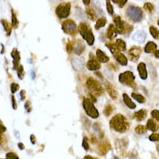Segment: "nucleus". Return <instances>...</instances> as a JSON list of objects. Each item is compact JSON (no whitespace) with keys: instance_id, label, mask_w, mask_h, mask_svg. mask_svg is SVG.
<instances>
[{"instance_id":"1","label":"nucleus","mask_w":159,"mask_h":159,"mask_svg":"<svg viewBox=\"0 0 159 159\" xmlns=\"http://www.w3.org/2000/svg\"><path fill=\"white\" fill-rule=\"evenodd\" d=\"M110 126L116 131L123 133V132L127 131L128 129L129 123L125 116L121 114H118L111 118L110 121Z\"/></svg>"},{"instance_id":"2","label":"nucleus","mask_w":159,"mask_h":159,"mask_svg":"<svg viewBox=\"0 0 159 159\" xmlns=\"http://www.w3.org/2000/svg\"><path fill=\"white\" fill-rule=\"evenodd\" d=\"M78 30H79V32L82 36V38L86 41V42L89 44V45H92L94 44V35H93V33H92V29L89 25V24H87L84 22L80 23Z\"/></svg>"},{"instance_id":"3","label":"nucleus","mask_w":159,"mask_h":159,"mask_svg":"<svg viewBox=\"0 0 159 159\" xmlns=\"http://www.w3.org/2000/svg\"><path fill=\"white\" fill-rule=\"evenodd\" d=\"M86 85H87L88 89L90 91L91 94L94 96H101L103 93V87L99 83V81H97L94 78H89L86 82Z\"/></svg>"},{"instance_id":"4","label":"nucleus","mask_w":159,"mask_h":159,"mask_svg":"<svg viewBox=\"0 0 159 159\" xmlns=\"http://www.w3.org/2000/svg\"><path fill=\"white\" fill-rule=\"evenodd\" d=\"M127 15L134 22H139L143 18V12L141 8L135 6H129L127 9Z\"/></svg>"},{"instance_id":"5","label":"nucleus","mask_w":159,"mask_h":159,"mask_svg":"<svg viewBox=\"0 0 159 159\" xmlns=\"http://www.w3.org/2000/svg\"><path fill=\"white\" fill-rule=\"evenodd\" d=\"M83 107L86 114L92 119H97L99 114L93 102L89 98H84L83 100Z\"/></svg>"},{"instance_id":"6","label":"nucleus","mask_w":159,"mask_h":159,"mask_svg":"<svg viewBox=\"0 0 159 159\" xmlns=\"http://www.w3.org/2000/svg\"><path fill=\"white\" fill-rule=\"evenodd\" d=\"M134 80H135V76H134V73L130 71H126L124 72H122L119 76V80L120 83L131 88H135L136 86Z\"/></svg>"},{"instance_id":"7","label":"nucleus","mask_w":159,"mask_h":159,"mask_svg":"<svg viewBox=\"0 0 159 159\" xmlns=\"http://www.w3.org/2000/svg\"><path fill=\"white\" fill-rule=\"evenodd\" d=\"M71 3L70 2H62L59 4L56 8V15L60 18H67L70 15Z\"/></svg>"},{"instance_id":"8","label":"nucleus","mask_w":159,"mask_h":159,"mask_svg":"<svg viewBox=\"0 0 159 159\" xmlns=\"http://www.w3.org/2000/svg\"><path fill=\"white\" fill-rule=\"evenodd\" d=\"M62 30L65 34L69 35H75L77 32V25L73 20L68 19L62 23Z\"/></svg>"},{"instance_id":"9","label":"nucleus","mask_w":159,"mask_h":159,"mask_svg":"<svg viewBox=\"0 0 159 159\" xmlns=\"http://www.w3.org/2000/svg\"><path fill=\"white\" fill-rule=\"evenodd\" d=\"M100 62L99 61L92 53H90L89 55V60L87 62V68L90 71H97L100 69Z\"/></svg>"},{"instance_id":"10","label":"nucleus","mask_w":159,"mask_h":159,"mask_svg":"<svg viewBox=\"0 0 159 159\" xmlns=\"http://www.w3.org/2000/svg\"><path fill=\"white\" fill-rule=\"evenodd\" d=\"M142 53V48L139 46H133L128 51V57L131 61H137Z\"/></svg>"},{"instance_id":"11","label":"nucleus","mask_w":159,"mask_h":159,"mask_svg":"<svg viewBox=\"0 0 159 159\" xmlns=\"http://www.w3.org/2000/svg\"><path fill=\"white\" fill-rule=\"evenodd\" d=\"M115 27H116V32L119 34H125V22L122 20L121 17L119 15H116L114 17Z\"/></svg>"},{"instance_id":"12","label":"nucleus","mask_w":159,"mask_h":159,"mask_svg":"<svg viewBox=\"0 0 159 159\" xmlns=\"http://www.w3.org/2000/svg\"><path fill=\"white\" fill-rule=\"evenodd\" d=\"M72 68L76 71L83 70L85 65L84 58L81 57H73L72 60Z\"/></svg>"},{"instance_id":"13","label":"nucleus","mask_w":159,"mask_h":159,"mask_svg":"<svg viewBox=\"0 0 159 159\" xmlns=\"http://www.w3.org/2000/svg\"><path fill=\"white\" fill-rule=\"evenodd\" d=\"M84 44L80 40H76V42H72V51L76 55H80L84 51Z\"/></svg>"},{"instance_id":"14","label":"nucleus","mask_w":159,"mask_h":159,"mask_svg":"<svg viewBox=\"0 0 159 159\" xmlns=\"http://www.w3.org/2000/svg\"><path fill=\"white\" fill-rule=\"evenodd\" d=\"M138 72L139 73V76L141 77L142 80H147L148 77V74H147V65L146 64L141 62L139 63L137 67Z\"/></svg>"},{"instance_id":"15","label":"nucleus","mask_w":159,"mask_h":159,"mask_svg":"<svg viewBox=\"0 0 159 159\" xmlns=\"http://www.w3.org/2000/svg\"><path fill=\"white\" fill-rule=\"evenodd\" d=\"M147 34L143 30H139L133 35V40L138 43H143L147 39Z\"/></svg>"},{"instance_id":"16","label":"nucleus","mask_w":159,"mask_h":159,"mask_svg":"<svg viewBox=\"0 0 159 159\" xmlns=\"http://www.w3.org/2000/svg\"><path fill=\"white\" fill-rule=\"evenodd\" d=\"M96 58L100 63H107L109 61V57L101 49L96 50Z\"/></svg>"},{"instance_id":"17","label":"nucleus","mask_w":159,"mask_h":159,"mask_svg":"<svg viewBox=\"0 0 159 159\" xmlns=\"http://www.w3.org/2000/svg\"><path fill=\"white\" fill-rule=\"evenodd\" d=\"M105 89L106 91L108 93L109 96L112 98L113 99H116L118 96V92H116V89L113 88L111 84L110 83H106V86H105Z\"/></svg>"},{"instance_id":"18","label":"nucleus","mask_w":159,"mask_h":159,"mask_svg":"<svg viewBox=\"0 0 159 159\" xmlns=\"http://www.w3.org/2000/svg\"><path fill=\"white\" fill-rule=\"evenodd\" d=\"M114 57L118 63H119L121 65L125 66V65H127V58L124 54H123L121 52H117L114 55Z\"/></svg>"},{"instance_id":"19","label":"nucleus","mask_w":159,"mask_h":159,"mask_svg":"<svg viewBox=\"0 0 159 159\" xmlns=\"http://www.w3.org/2000/svg\"><path fill=\"white\" fill-rule=\"evenodd\" d=\"M123 102L126 105H127V107H129L130 109H135L136 108V105L134 102L132 101L131 99L129 97V96L126 93H123Z\"/></svg>"},{"instance_id":"20","label":"nucleus","mask_w":159,"mask_h":159,"mask_svg":"<svg viewBox=\"0 0 159 159\" xmlns=\"http://www.w3.org/2000/svg\"><path fill=\"white\" fill-rule=\"evenodd\" d=\"M147 111L146 109H141L140 111H136L134 113V118L136 119L137 121H143L146 118H147Z\"/></svg>"},{"instance_id":"21","label":"nucleus","mask_w":159,"mask_h":159,"mask_svg":"<svg viewBox=\"0 0 159 159\" xmlns=\"http://www.w3.org/2000/svg\"><path fill=\"white\" fill-rule=\"evenodd\" d=\"M117 35V32H116V27L113 24H110L108 26V29L107 30V37L109 39L112 40L114 39Z\"/></svg>"},{"instance_id":"22","label":"nucleus","mask_w":159,"mask_h":159,"mask_svg":"<svg viewBox=\"0 0 159 159\" xmlns=\"http://www.w3.org/2000/svg\"><path fill=\"white\" fill-rule=\"evenodd\" d=\"M156 50H157V45L153 42H149L144 48L145 52H147V53H152V52H155Z\"/></svg>"},{"instance_id":"23","label":"nucleus","mask_w":159,"mask_h":159,"mask_svg":"<svg viewBox=\"0 0 159 159\" xmlns=\"http://www.w3.org/2000/svg\"><path fill=\"white\" fill-rule=\"evenodd\" d=\"M1 23H2V25H3V28L4 30H5L6 32H7V36H10L11 34V31H12V27H11V25H10L9 22L5 19L1 20Z\"/></svg>"},{"instance_id":"24","label":"nucleus","mask_w":159,"mask_h":159,"mask_svg":"<svg viewBox=\"0 0 159 159\" xmlns=\"http://www.w3.org/2000/svg\"><path fill=\"white\" fill-rule=\"evenodd\" d=\"M111 148V146L108 143H103L101 145H100V147H99V152L100 154L104 155L107 153L109 150Z\"/></svg>"},{"instance_id":"25","label":"nucleus","mask_w":159,"mask_h":159,"mask_svg":"<svg viewBox=\"0 0 159 159\" xmlns=\"http://www.w3.org/2000/svg\"><path fill=\"white\" fill-rule=\"evenodd\" d=\"M107 24V20L104 18H100L97 20L96 25H95V28L96 30H99L100 28L104 27L105 25Z\"/></svg>"},{"instance_id":"26","label":"nucleus","mask_w":159,"mask_h":159,"mask_svg":"<svg viewBox=\"0 0 159 159\" xmlns=\"http://www.w3.org/2000/svg\"><path fill=\"white\" fill-rule=\"evenodd\" d=\"M116 45L117 46V49L119 51H123L126 50V43H125L124 41H123L122 39H117L116 40Z\"/></svg>"},{"instance_id":"27","label":"nucleus","mask_w":159,"mask_h":159,"mask_svg":"<svg viewBox=\"0 0 159 159\" xmlns=\"http://www.w3.org/2000/svg\"><path fill=\"white\" fill-rule=\"evenodd\" d=\"M86 14L88 15V18L92 21H94L96 19V15L95 13L94 10L92 9V7H88L86 8Z\"/></svg>"},{"instance_id":"28","label":"nucleus","mask_w":159,"mask_h":159,"mask_svg":"<svg viewBox=\"0 0 159 159\" xmlns=\"http://www.w3.org/2000/svg\"><path fill=\"white\" fill-rule=\"evenodd\" d=\"M105 45L107 46V48H108V49L110 50V52H111L112 54H116V53H117L118 52H119V50H118L117 49V46H116V43H111V42H107V43L105 44Z\"/></svg>"},{"instance_id":"29","label":"nucleus","mask_w":159,"mask_h":159,"mask_svg":"<svg viewBox=\"0 0 159 159\" xmlns=\"http://www.w3.org/2000/svg\"><path fill=\"white\" fill-rule=\"evenodd\" d=\"M147 128L148 129V130H151V131H154V132L156 131V130H157V126H156L155 123H154V121L152 119H149L148 121H147Z\"/></svg>"},{"instance_id":"30","label":"nucleus","mask_w":159,"mask_h":159,"mask_svg":"<svg viewBox=\"0 0 159 159\" xmlns=\"http://www.w3.org/2000/svg\"><path fill=\"white\" fill-rule=\"evenodd\" d=\"M131 96L133 99H134L137 102H139V103H145V101H146V99H145V97L143 96H142V95L140 94H137V93H132L131 94Z\"/></svg>"},{"instance_id":"31","label":"nucleus","mask_w":159,"mask_h":159,"mask_svg":"<svg viewBox=\"0 0 159 159\" xmlns=\"http://www.w3.org/2000/svg\"><path fill=\"white\" fill-rule=\"evenodd\" d=\"M150 33L154 39H159V30L154 26H150Z\"/></svg>"},{"instance_id":"32","label":"nucleus","mask_w":159,"mask_h":159,"mask_svg":"<svg viewBox=\"0 0 159 159\" xmlns=\"http://www.w3.org/2000/svg\"><path fill=\"white\" fill-rule=\"evenodd\" d=\"M11 14H12V16H11V24H12V27L16 29L18 26V18H17L16 15H15V14L14 13V11H13V10H11Z\"/></svg>"},{"instance_id":"33","label":"nucleus","mask_w":159,"mask_h":159,"mask_svg":"<svg viewBox=\"0 0 159 159\" xmlns=\"http://www.w3.org/2000/svg\"><path fill=\"white\" fill-rule=\"evenodd\" d=\"M11 57H13L14 61H20V60H21V57H20V52H18V49H14L11 52Z\"/></svg>"},{"instance_id":"34","label":"nucleus","mask_w":159,"mask_h":159,"mask_svg":"<svg viewBox=\"0 0 159 159\" xmlns=\"http://www.w3.org/2000/svg\"><path fill=\"white\" fill-rule=\"evenodd\" d=\"M144 9L146 10V11L150 14L153 13L154 11V6L151 3V2H146L143 6Z\"/></svg>"},{"instance_id":"35","label":"nucleus","mask_w":159,"mask_h":159,"mask_svg":"<svg viewBox=\"0 0 159 159\" xmlns=\"http://www.w3.org/2000/svg\"><path fill=\"white\" fill-rule=\"evenodd\" d=\"M147 127H145V126H143V125H139V126H137V127H135V129H134L136 133L139 134H145V133L147 132Z\"/></svg>"},{"instance_id":"36","label":"nucleus","mask_w":159,"mask_h":159,"mask_svg":"<svg viewBox=\"0 0 159 159\" xmlns=\"http://www.w3.org/2000/svg\"><path fill=\"white\" fill-rule=\"evenodd\" d=\"M106 4H107V11L110 15H113L114 14V10H113V6L111 3V0H106Z\"/></svg>"},{"instance_id":"37","label":"nucleus","mask_w":159,"mask_h":159,"mask_svg":"<svg viewBox=\"0 0 159 159\" xmlns=\"http://www.w3.org/2000/svg\"><path fill=\"white\" fill-rule=\"evenodd\" d=\"M17 72H18V76L19 79L22 80L24 78V69H23V66L22 65H20L18 66V69H16Z\"/></svg>"},{"instance_id":"38","label":"nucleus","mask_w":159,"mask_h":159,"mask_svg":"<svg viewBox=\"0 0 159 159\" xmlns=\"http://www.w3.org/2000/svg\"><path fill=\"white\" fill-rule=\"evenodd\" d=\"M113 112V107L111 105H107V107L104 108V111H103V113H104L105 116H109Z\"/></svg>"},{"instance_id":"39","label":"nucleus","mask_w":159,"mask_h":159,"mask_svg":"<svg viewBox=\"0 0 159 159\" xmlns=\"http://www.w3.org/2000/svg\"><path fill=\"white\" fill-rule=\"evenodd\" d=\"M149 139L151 142L159 141V133H153V134L149 136Z\"/></svg>"},{"instance_id":"40","label":"nucleus","mask_w":159,"mask_h":159,"mask_svg":"<svg viewBox=\"0 0 159 159\" xmlns=\"http://www.w3.org/2000/svg\"><path fill=\"white\" fill-rule=\"evenodd\" d=\"M19 89V85L18 84L16 83H12L11 84V92H12L13 94L14 93H15V92H17V91Z\"/></svg>"},{"instance_id":"41","label":"nucleus","mask_w":159,"mask_h":159,"mask_svg":"<svg viewBox=\"0 0 159 159\" xmlns=\"http://www.w3.org/2000/svg\"><path fill=\"white\" fill-rule=\"evenodd\" d=\"M82 147H83V148L85 150H89V142H88V139L86 137L84 138L83 143H82Z\"/></svg>"},{"instance_id":"42","label":"nucleus","mask_w":159,"mask_h":159,"mask_svg":"<svg viewBox=\"0 0 159 159\" xmlns=\"http://www.w3.org/2000/svg\"><path fill=\"white\" fill-rule=\"evenodd\" d=\"M151 116H152V117L154 118V119H155L156 120L159 121V111L158 110H156V109H154V110L152 111Z\"/></svg>"},{"instance_id":"43","label":"nucleus","mask_w":159,"mask_h":159,"mask_svg":"<svg viewBox=\"0 0 159 159\" xmlns=\"http://www.w3.org/2000/svg\"><path fill=\"white\" fill-rule=\"evenodd\" d=\"M7 158L8 159H19L18 158V155L15 153H13V152H10V153H7Z\"/></svg>"},{"instance_id":"44","label":"nucleus","mask_w":159,"mask_h":159,"mask_svg":"<svg viewBox=\"0 0 159 159\" xmlns=\"http://www.w3.org/2000/svg\"><path fill=\"white\" fill-rule=\"evenodd\" d=\"M127 0H116V4H118L120 8H123L125 4L127 3Z\"/></svg>"},{"instance_id":"45","label":"nucleus","mask_w":159,"mask_h":159,"mask_svg":"<svg viewBox=\"0 0 159 159\" xmlns=\"http://www.w3.org/2000/svg\"><path fill=\"white\" fill-rule=\"evenodd\" d=\"M66 50H67L68 52H72V42H69V43L67 44V45H66Z\"/></svg>"},{"instance_id":"46","label":"nucleus","mask_w":159,"mask_h":159,"mask_svg":"<svg viewBox=\"0 0 159 159\" xmlns=\"http://www.w3.org/2000/svg\"><path fill=\"white\" fill-rule=\"evenodd\" d=\"M11 99H12L13 108L15 109V110H16V109H17V103H16V101H15V96H11Z\"/></svg>"},{"instance_id":"47","label":"nucleus","mask_w":159,"mask_h":159,"mask_svg":"<svg viewBox=\"0 0 159 159\" xmlns=\"http://www.w3.org/2000/svg\"><path fill=\"white\" fill-rule=\"evenodd\" d=\"M20 96H21V100H24L25 99V92L24 90L21 91L20 92Z\"/></svg>"},{"instance_id":"48","label":"nucleus","mask_w":159,"mask_h":159,"mask_svg":"<svg viewBox=\"0 0 159 159\" xmlns=\"http://www.w3.org/2000/svg\"><path fill=\"white\" fill-rule=\"evenodd\" d=\"M6 130H7V128L4 127L3 125L0 124V134H2V133H4Z\"/></svg>"},{"instance_id":"49","label":"nucleus","mask_w":159,"mask_h":159,"mask_svg":"<svg viewBox=\"0 0 159 159\" xmlns=\"http://www.w3.org/2000/svg\"><path fill=\"white\" fill-rule=\"evenodd\" d=\"M30 140H31V143H32V144H35V142H36V140H35V137L34 134H32V135L30 136Z\"/></svg>"},{"instance_id":"50","label":"nucleus","mask_w":159,"mask_h":159,"mask_svg":"<svg viewBox=\"0 0 159 159\" xmlns=\"http://www.w3.org/2000/svg\"><path fill=\"white\" fill-rule=\"evenodd\" d=\"M84 159H99V158H96V157H92L91 155H86L84 157Z\"/></svg>"},{"instance_id":"51","label":"nucleus","mask_w":159,"mask_h":159,"mask_svg":"<svg viewBox=\"0 0 159 159\" xmlns=\"http://www.w3.org/2000/svg\"><path fill=\"white\" fill-rule=\"evenodd\" d=\"M30 75H31V78H32L33 80L35 79V76H36V75H35V72H34V70H31Z\"/></svg>"},{"instance_id":"52","label":"nucleus","mask_w":159,"mask_h":159,"mask_svg":"<svg viewBox=\"0 0 159 159\" xmlns=\"http://www.w3.org/2000/svg\"><path fill=\"white\" fill-rule=\"evenodd\" d=\"M18 147H19V149H21V150H23V149L25 148V146H24L22 143H18Z\"/></svg>"},{"instance_id":"53","label":"nucleus","mask_w":159,"mask_h":159,"mask_svg":"<svg viewBox=\"0 0 159 159\" xmlns=\"http://www.w3.org/2000/svg\"><path fill=\"white\" fill-rule=\"evenodd\" d=\"M83 2H84V3L85 4V5H89V4H90V2H91V0H83Z\"/></svg>"},{"instance_id":"54","label":"nucleus","mask_w":159,"mask_h":159,"mask_svg":"<svg viewBox=\"0 0 159 159\" xmlns=\"http://www.w3.org/2000/svg\"><path fill=\"white\" fill-rule=\"evenodd\" d=\"M154 57H155L156 58H159V50H156L155 52H154Z\"/></svg>"},{"instance_id":"55","label":"nucleus","mask_w":159,"mask_h":159,"mask_svg":"<svg viewBox=\"0 0 159 159\" xmlns=\"http://www.w3.org/2000/svg\"><path fill=\"white\" fill-rule=\"evenodd\" d=\"M30 101L26 102V103H25V108L27 109L28 107H30Z\"/></svg>"},{"instance_id":"56","label":"nucleus","mask_w":159,"mask_h":159,"mask_svg":"<svg viewBox=\"0 0 159 159\" xmlns=\"http://www.w3.org/2000/svg\"><path fill=\"white\" fill-rule=\"evenodd\" d=\"M2 140H3V138H2V135L0 134V145L2 143Z\"/></svg>"},{"instance_id":"57","label":"nucleus","mask_w":159,"mask_h":159,"mask_svg":"<svg viewBox=\"0 0 159 159\" xmlns=\"http://www.w3.org/2000/svg\"><path fill=\"white\" fill-rule=\"evenodd\" d=\"M157 152H158V154H159V143L157 144Z\"/></svg>"},{"instance_id":"58","label":"nucleus","mask_w":159,"mask_h":159,"mask_svg":"<svg viewBox=\"0 0 159 159\" xmlns=\"http://www.w3.org/2000/svg\"><path fill=\"white\" fill-rule=\"evenodd\" d=\"M111 1L114 2V3H116V0H111Z\"/></svg>"},{"instance_id":"59","label":"nucleus","mask_w":159,"mask_h":159,"mask_svg":"<svg viewBox=\"0 0 159 159\" xmlns=\"http://www.w3.org/2000/svg\"><path fill=\"white\" fill-rule=\"evenodd\" d=\"M114 159H120V158H119V157H115Z\"/></svg>"},{"instance_id":"60","label":"nucleus","mask_w":159,"mask_h":159,"mask_svg":"<svg viewBox=\"0 0 159 159\" xmlns=\"http://www.w3.org/2000/svg\"><path fill=\"white\" fill-rule=\"evenodd\" d=\"M157 25H159V18H158V20H157Z\"/></svg>"},{"instance_id":"61","label":"nucleus","mask_w":159,"mask_h":159,"mask_svg":"<svg viewBox=\"0 0 159 159\" xmlns=\"http://www.w3.org/2000/svg\"><path fill=\"white\" fill-rule=\"evenodd\" d=\"M6 159H8V158H6Z\"/></svg>"}]
</instances>
